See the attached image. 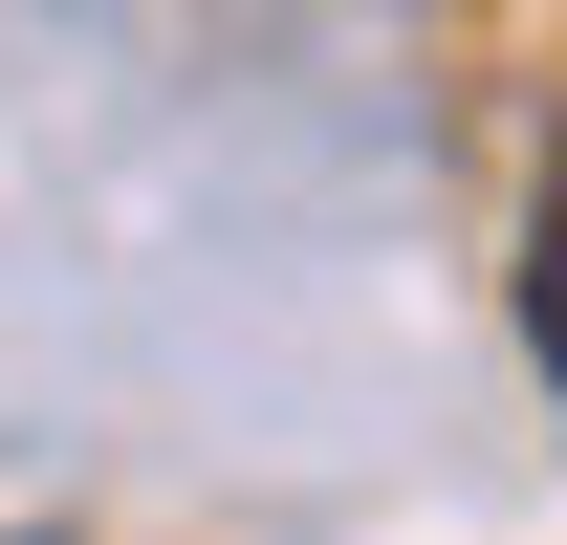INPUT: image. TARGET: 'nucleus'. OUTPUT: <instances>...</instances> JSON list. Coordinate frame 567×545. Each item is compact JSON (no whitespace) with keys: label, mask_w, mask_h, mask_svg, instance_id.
I'll list each match as a JSON object with an SVG mask.
<instances>
[{"label":"nucleus","mask_w":567,"mask_h":545,"mask_svg":"<svg viewBox=\"0 0 567 545\" xmlns=\"http://www.w3.org/2000/svg\"><path fill=\"white\" fill-rule=\"evenodd\" d=\"M524 349H546V414H567V175H546V218H524Z\"/></svg>","instance_id":"obj_1"}]
</instances>
